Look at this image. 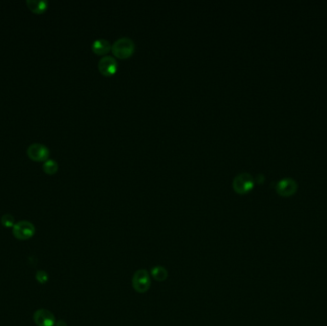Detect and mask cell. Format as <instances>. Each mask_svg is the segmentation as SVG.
<instances>
[{
    "mask_svg": "<svg viewBox=\"0 0 327 326\" xmlns=\"http://www.w3.org/2000/svg\"><path fill=\"white\" fill-rule=\"evenodd\" d=\"M111 47L112 45L110 44V42L107 39H96L92 43V50H93L94 53H96L97 55L107 54L110 51Z\"/></svg>",
    "mask_w": 327,
    "mask_h": 326,
    "instance_id": "obj_9",
    "label": "cell"
},
{
    "mask_svg": "<svg viewBox=\"0 0 327 326\" xmlns=\"http://www.w3.org/2000/svg\"><path fill=\"white\" fill-rule=\"evenodd\" d=\"M36 233V228L29 221H19L13 227V234L18 240L25 241L32 238Z\"/></svg>",
    "mask_w": 327,
    "mask_h": 326,
    "instance_id": "obj_3",
    "label": "cell"
},
{
    "mask_svg": "<svg viewBox=\"0 0 327 326\" xmlns=\"http://www.w3.org/2000/svg\"><path fill=\"white\" fill-rule=\"evenodd\" d=\"M26 4L29 10L36 15H41L48 9V2L45 0H27Z\"/></svg>",
    "mask_w": 327,
    "mask_h": 326,
    "instance_id": "obj_10",
    "label": "cell"
},
{
    "mask_svg": "<svg viewBox=\"0 0 327 326\" xmlns=\"http://www.w3.org/2000/svg\"><path fill=\"white\" fill-rule=\"evenodd\" d=\"M118 63L111 56L102 57L99 62V69L104 76H111L117 71Z\"/></svg>",
    "mask_w": 327,
    "mask_h": 326,
    "instance_id": "obj_8",
    "label": "cell"
},
{
    "mask_svg": "<svg viewBox=\"0 0 327 326\" xmlns=\"http://www.w3.org/2000/svg\"><path fill=\"white\" fill-rule=\"evenodd\" d=\"M34 321L38 326H54L56 323L54 314L45 309H39L35 312Z\"/></svg>",
    "mask_w": 327,
    "mask_h": 326,
    "instance_id": "obj_7",
    "label": "cell"
},
{
    "mask_svg": "<svg viewBox=\"0 0 327 326\" xmlns=\"http://www.w3.org/2000/svg\"><path fill=\"white\" fill-rule=\"evenodd\" d=\"M1 224L5 228H13L15 226V218L13 215L6 213L1 218Z\"/></svg>",
    "mask_w": 327,
    "mask_h": 326,
    "instance_id": "obj_13",
    "label": "cell"
},
{
    "mask_svg": "<svg viewBox=\"0 0 327 326\" xmlns=\"http://www.w3.org/2000/svg\"><path fill=\"white\" fill-rule=\"evenodd\" d=\"M57 326H66V322L65 321H63V320H59L58 322H57V324H56Z\"/></svg>",
    "mask_w": 327,
    "mask_h": 326,
    "instance_id": "obj_15",
    "label": "cell"
},
{
    "mask_svg": "<svg viewBox=\"0 0 327 326\" xmlns=\"http://www.w3.org/2000/svg\"><path fill=\"white\" fill-rule=\"evenodd\" d=\"M150 278L147 270L141 269L133 275L132 286L138 293H146L150 287Z\"/></svg>",
    "mask_w": 327,
    "mask_h": 326,
    "instance_id": "obj_4",
    "label": "cell"
},
{
    "mask_svg": "<svg viewBox=\"0 0 327 326\" xmlns=\"http://www.w3.org/2000/svg\"><path fill=\"white\" fill-rule=\"evenodd\" d=\"M255 181L253 176L248 172L238 173L233 181V187L234 191L239 194H245L249 193L254 187Z\"/></svg>",
    "mask_w": 327,
    "mask_h": 326,
    "instance_id": "obj_2",
    "label": "cell"
},
{
    "mask_svg": "<svg viewBox=\"0 0 327 326\" xmlns=\"http://www.w3.org/2000/svg\"><path fill=\"white\" fill-rule=\"evenodd\" d=\"M27 155L34 162H45L50 155V150L42 144H32L27 148Z\"/></svg>",
    "mask_w": 327,
    "mask_h": 326,
    "instance_id": "obj_5",
    "label": "cell"
},
{
    "mask_svg": "<svg viewBox=\"0 0 327 326\" xmlns=\"http://www.w3.org/2000/svg\"><path fill=\"white\" fill-rule=\"evenodd\" d=\"M151 276L153 277L154 280L158 281H165L169 277V273L167 271V269L162 266H157L151 270Z\"/></svg>",
    "mask_w": 327,
    "mask_h": 326,
    "instance_id": "obj_11",
    "label": "cell"
},
{
    "mask_svg": "<svg viewBox=\"0 0 327 326\" xmlns=\"http://www.w3.org/2000/svg\"><path fill=\"white\" fill-rule=\"evenodd\" d=\"M296 189H297V184L296 181L292 178L282 179L276 186L277 193L284 197L293 195L296 193Z\"/></svg>",
    "mask_w": 327,
    "mask_h": 326,
    "instance_id": "obj_6",
    "label": "cell"
},
{
    "mask_svg": "<svg viewBox=\"0 0 327 326\" xmlns=\"http://www.w3.org/2000/svg\"><path fill=\"white\" fill-rule=\"evenodd\" d=\"M36 279L39 281V283L44 284L49 280V276H48V274L45 271H38L36 274Z\"/></svg>",
    "mask_w": 327,
    "mask_h": 326,
    "instance_id": "obj_14",
    "label": "cell"
},
{
    "mask_svg": "<svg viewBox=\"0 0 327 326\" xmlns=\"http://www.w3.org/2000/svg\"><path fill=\"white\" fill-rule=\"evenodd\" d=\"M134 49H135L134 41L127 37L117 39L111 47L112 53L119 59H126L130 57L134 52Z\"/></svg>",
    "mask_w": 327,
    "mask_h": 326,
    "instance_id": "obj_1",
    "label": "cell"
},
{
    "mask_svg": "<svg viewBox=\"0 0 327 326\" xmlns=\"http://www.w3.org/2000/svg\"><path fill=\"white\" fill-rule=\"evenodd\" d=\"M42 170L48 175H53L59 170V164L53 159H48L42 165Z\"/></svg>",
    "mask_w": 327,
    "mask_h": 326,
    "instance_id": "obj_12",
    "label": "cell"
}]
</instances>
